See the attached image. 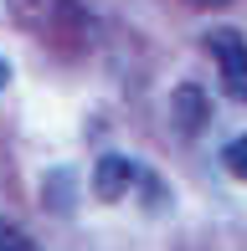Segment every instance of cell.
<instances>
[{
  "instance_id": "6da1fadb",
  "label": "cell",
  "mask_w": 247,
  "mask_h": 251,
  "mask_svg": "<svg viewBox=\"0 0 247 251\" xmlns=\"http://www.w3.org/2000/svg\"><path fill=\"white\" fill-rule=\"evenodd\" d=\"M206 47L216 56L221 87H227L237 102H247V36L232 31V26H216V31H206Z\"/></svg>"
},
{
  "instance_id": "7a4b0ae2",
  "label": "cell",
  "mask_w": 247,
  "mask_h": 251,
  "mask_svg": "<svg viewBox=\"0 0 247 251\" xmlns=\"http://www.w3.org/2000/svg\"><path fill=\"white\" fill-rule=\"evenodd\" d=\"M144 179H150V169H139L134 159L103 154V159H98V169H93V195H98V200H124L129 190H139Z\"/></svg>"
},
{
  "instance_id": "3957f363",
  "label": "cell",
  "mask_w": 247,
  "mask_h": 251,
  "mask_svg": "<svg viewBox=\"0 0 247 251\" xmlns=\"http://www.w3.org/2000/svg\"><path fill=\"white\" fill-rule=\"evenodd\" d=\"M175 123H181V133H190V128H201L206 123V102H201V87H175Z\"/></svg>"
},
{
  "instance_id": "277c9868",
  "label": "cell",
  "mask_w": 247,
  "mask_h": 251,
  "mask_svg": "<svg viewBox=\"0 0 247 251\" xmlns=\"http://www.w3.org/2000/svg\"><path fill=\"white\" fill-rule=\"evenodd\" d=\"M221 164H227L237 179H247V133H237V139H232L227 149H221Z\"/></svg>"
},
{
  "instance_id": "5b68a950",
  "label": "cell",
  "mask_w": 247,
  "mask_h": 251,
  "mask_svg": "<svg viewBox=\"0 0 247 251\" xmlns=\"http://www.w3.org/2000/svg\"><path fill=\"white\" fill-rule=\"evenodd\" d=\"M0 246H31V236L21 231V226H5V221H0Z\"/></svg>"
},
{
  "instance_id": "8992f818",
  "label": "cell",
  "mask_w": 247,
  "mask_h": 251,
  "mask_svg": "<svg viewBox=\"0 0 247 251\" xmlns=\"http://www.w3.org/2000/svg\"><path fill=\"white\" fill-rule=\"evenodd\" d=\"M10 82V67H5V56H0V87H5Z\"/></svg>"
}]
</instances>
